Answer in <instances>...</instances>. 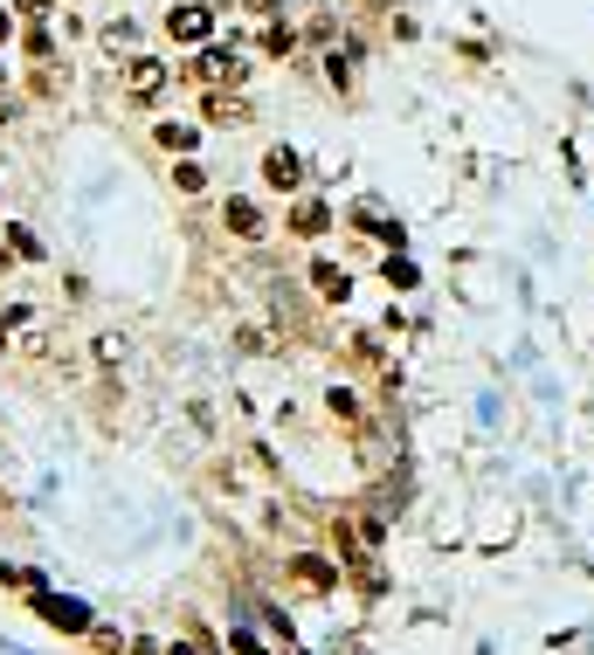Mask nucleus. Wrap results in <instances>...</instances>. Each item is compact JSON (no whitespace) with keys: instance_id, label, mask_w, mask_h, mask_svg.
I'll return each mask as SVG.
<instances>
[{"instance_id":"1","label":"nucleus","mask_w":594,"mask_h":655,"mask_svg":"<svg viewBox=\"0 0 594 655\" xmlns=\"http://www.w3.org/2000/svg\"><path fill=\"white\" fill-rule=\"evenodd\" d=\"M166 35L187 42V48H208V35H215V8H208V0H180V8H166Z\"/></svg>"},{"instance_id":"2","label":"nucleus","mask_w":594,"mask_h":655,"mask_svg":"<svg viewBox=\"0 0 594 655\" xmlns=\"http://www.w3.org/2000/svg\"><path fill=\"white\" fill-rule=\"evenodd\" d=\"M194 84H208V90H236L249 84V63H242V48H201V63H194Z\"/></svg>"},{"instance_id":"3","label":"nucleus","mask_w":594,"mask_h":655,"mask_svg":"<svg viewBox=\"0 0 594 655\" xmlns=\"http://www.w3.org/2000/svg\"><path fill=\"white\" fill-rule=\"evenodd\" d=\"M35 614L48 627H63V635H84V627H90V608H84V600H69V593H35Z\"/></svg>"},{"instance_id":"4","label":"nucleus","mask_w":594,"mask_h":655,"mask_svg":"<svg viewBox=\"0 0 594 655\" xmlns=\"http://www.w3.org/2000/svg\"><path fill=\"white\" fill-rule=\"evenodd\" d=\"M263 187H277V194H298L304 187V160L291 145H270L263 152Z\"/></svg>"},{"instance_id":"5","label":"nucleus","mask_w":594,"mask_h":655,"mask_svg":"<svg viewBox=\"0 0 594 655\" xmlns=\"http://www.w3.org/2000/svg\"><path fill=\"white\" fill-rule=\"evenodd\" d=\"M222 221H228V234H236V242H263V207H256L249 194H228V207H222Z\"/></svg>"},{"instance_id":"6","label":"nucleus","mask_w":594,"mask_h":655,"mask_svg":"<svg viewBox=\"0 0 594 655\" xmlns=\"http://www.w3.org/2000/svg\"><path fill=\"white\" fill-rule=\"evenodd\" d=\"M166 63L160 56H132V63H125V97H160L166 90Z\"/></svg>"},{"instance_id":"7","label":"nucleus","mask_w":594,"mask_h":655,"mask_svg":"<svg viewBox=\"0 0 594 655\" xmlns=\"http://www.w3.org/2000/svg\"><path fill=\"white\" fill-rule=\"evenodd\" d=\"M353 221H359V234H374V242H387V249H401V242H408V234L387 221V207H380V200H359V207H353Z\"/></svg>"},{"instance_id":"8","label":"nucleus","mask_w":594,"mask_h":655,"mask_svg":"<svg viewBox=\"0 0 594 655\" xmlns=\"http://www.w3.org/2000/svg\"><path fill=\"white\" fill-rule=\"evenodd\" d=\"M312 283H318V297H332V304H346V291H353V276L339 270V262H312Z\"/></svg>"},{"instance_id":"9","label":"nucleus","mask_w":594,"mask_h":655,"mask_svg":"<svg viewBox=\"0 0 594 655\" xmlns=\"http://www.w3.org/2000/svg\"><path fill=\"white\" fill-rule=\"evenodd\" d=\"M325 228H332V207H325V200H298L291 234H325Z\"/></svg>"},{"instance_id":"10","label":"nucleus","mask_w":594,"mask_h":655,"mask_svg":"<svg viewBox=\"0 0 594 655\" xmlns=\"http://www.w3.org/2000/svg\"><path fill=\"white\" fill-rule=\"evenodd\" d=\"M208 124H249V97H208Z\"/></svg>"},{"instance_id":"11","label":"nucleus","mask_w":594,"mask_h":655,"mask_svg":"<svg viewBox=\"0 0 594 655\" xmlns=\"http://www.w3.org/2000/svg\"><path fill=\"white\" fill-rule=\"evenodd\" d=\"M298 580H304V587H332V580H339V566H325L318 553H304V559H298Z\"/></svg>"},{"instance_id":"12","label":"nucleus","mask_w":594,"mask_h":655,"mask_svg":"<svg viewBox=\"0 0 594 655\" xmlns=\"http://www.w3.org/2000/svg\"><path fill=\"white\" fill-rule=\"evenodd\" d=\"M160 145L166 152H194V124H160Z\"/></svg>"},{"instance_id":"13","label":"nucleus","mask_w":594,"mask_h":655,"mask_svg":"<svg viewBox=\"0 0 594 655\" xmlns=\"http://www.w3.org/2000/svg\"><path fill=\"white\" fill-rule=\"evenodd\" d=\"M173 179H180V187H187V194H201V187H208V173H201L194 160H180V166H173Z\"/></svg>"},{"instance_id":"14","label":"nucleus","mask_w":594,"mask_h":655,"mask_svg":"<svg viewBox=\"0 0 594 655\" xmlns=\"http://www.w3.org/2000/svg\"><path fill=\"white\" fill-rule=\"evenodd\" d=\"M387 283H395V291H415V270H408V262H395V255H387Z\"/></svg>"},{"instance_id":"15","label":"nucleus","mask_w":594,"mask_h":655,"mask_svg":"<svg viewBox=\"0 0 594 655\" xmlns=\"http://www.w3.org/2000/svg\"><path fill=\"white\" fill-rule=\"evenodd\" d=\"M14 8L29 14V21H42V14H56V0H14Z\"/></svg>"},{"instance_id":"16","label":"nucleus","mask_w":594,"mask_h":655,"mask_svg":"<svg viewBox=\"0 0 594 655\" xmlns=\"http://www.w3.org/2000/svg\"><path fill=\"white\" fill-rule=\"evenodd\" d=\"M166 655H208V648H201V642H173Z\"/></svg>"},{"instance_id":"17","label":"nucleus","mask_w":594,"mask_h":655,"mask_svg":"<svg viewBox=\"0 0 594 655\" xmlns=\"http://www.w3.org/2000/svg\"><path fill=\"white\" fill-rule=\"evenodd\" d=\"M132 655H166V648H160V642H139V648H132Z\"/></svg>"},{"instance_id":"18","label":"nucleus","mask_w":594,"mask_h":655,"mask_svg":"<svg viewBox=\"0 0 594 655\" xmlns=\"http://www.w3.org/2000/svg\"><path fill=\"white\" fill-rule=\"evenodd\" d=\"M14 35V14H0V42H8Z\"/></svg>"}]
</instances>
